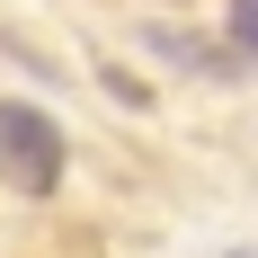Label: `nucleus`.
<instances>
[{"instance_id": "obj_2", "label": "nucleus", "mask_w": 258, "mask_h": 258, "mask_svg": "<svg viewBox=\"0 0 258 258\" xmlns=\"http://www.w3.org/2000/svg\"><path fill=\"white\" fill-rule=\"evenodd\" d=\"M232 45L258 62V0H232Z\"/></svg>"}, {"instance_id": "obj_3", "label": "nucleus", "mask_w": 258, "mask_h": 258, "mask_svg": "<svg viewBox=\"0 0 258 258\" xmlns=\"http://www.w3.org/2000/svg\"><path fill=\"white\" fill-rule=\"evenodd\" d=\"M240 258H249V249H240Z\"/></svg>"}, {"instance_id": "obj_1", "label": "nucleus", "mask_w": 258, "mask_h": 258, "mask_svg": "<svg viewBox=\"0 0 258 258\" xmlns=\"http://www.w3.org/2000/svg\"><path fill=\"white\" fill-rule=\"evenodd\" d=\"M0 160H9V178H18L27 196H45V187L62 178V125L36 116V107H0Z\"/></svg>"}]
</instances>
